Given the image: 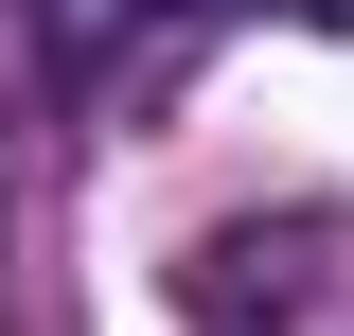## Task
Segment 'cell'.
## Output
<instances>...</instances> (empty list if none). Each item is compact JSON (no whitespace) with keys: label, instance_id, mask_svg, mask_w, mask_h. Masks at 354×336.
<instances>
[{"label":"cell","instance_id":"6da1fadb","mask_svg":"<svg viewBox=\"0 0 354 336\" xmlns=\"http://www.w3.org/2000/svg\"><path fill=\"white\" fill-rule=\"evenodd\" d=\"M301 18H354V0H301Z\"/></svg>","mask_w":354,"mask_h":336}]
</instances>
